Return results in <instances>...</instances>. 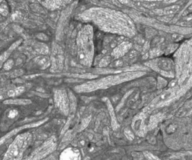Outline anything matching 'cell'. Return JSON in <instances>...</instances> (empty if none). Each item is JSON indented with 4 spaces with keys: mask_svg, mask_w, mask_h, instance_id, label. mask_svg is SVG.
Returning <instances> with one entry per match:
<instances>
[{
    "mask_svg": "<svg viewBox=\"0 0 192 160\" xmlns=\"http://www.w3.org/2000/svg\"><path fill=\"white\" fill-rule=\"evenodd\" d=\"M23 91V88L20 87V88H18V89H14V90H11V91H9L8 95H9L10 96H17V95L20 94Z\"/></svg>",
    "mask_w": 192,
    "mask_h": 160,
    "instance_id": "obj_3",
    "label": "cell"
},
{
    "mask_svg": "<svg viewBox=\"0 0 192 160\" xmlns=\"http://www.w3.org/2000/svg\"><path fill=\"white\" fill-rule=\"evenodd\" d=\"M21 150H19V149L17 150V147L11 146V148L10 149V151L8 152V156H9V159H11L13 158V159H15V160L18 159V156L21 154Z\"/></svg>",
    "mask_w": 192,
    "mask_h": 160,
    "instance_id": "obj_2",
    "label": "cell"
},
{
    "mask_svg": "<svg viewBox=\"0 0 192 160\" xmlns=\"http://www.w3.org/2000/svg\"><path fill=\"white\" fill-rule=\"evenodd\" d=\"M79 153H74L73 150H68L63 153L61 160H79Z\"/></svg>",
    "mask_w": 192,
    "mask_h": 160,
    "instance_id": "obj_1",
    "label": "cell"
},
{
    "mask_svg": "<svg viewBox=\"0 0 192 160\" xmlns=\"http://www.w3.org/2000/svg\"><path fill=\"white\" fill-rule=\"evenodd\" d=\"M188 10H189V11H192V5H191V7H190V8H189V9H188Z\"/></svg>",
    "mask_w": 192,
    "mask_h": 160,
    "instance_id": "obj_5",
    "label": "cell"
},
{
    "mask_svg": "<svg viewBox=\"0 0 192 160\" xmlns=\"http://www.w3.org/2000/svg\"><path fill=\"white\" fill-rule=\"evenodd\" d=\"M17 115V111H15V110H13V111H10L8 117H9L10 118H14Z\"/></svg>",
    "mask_w": 192,
    "mask_h": 160,
    "instance_id": "obj_4",
    "label": "cell"
}]
</instances>
